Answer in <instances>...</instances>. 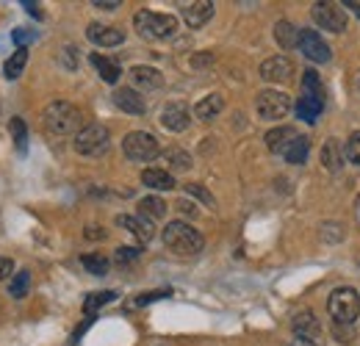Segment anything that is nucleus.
<instances>
[{"label":"nucleus","instance_id":"38","mask_svg":"<svg viewBox=\"0 0 360 346\" xmlns=\"http://www.w3.org/2000/svg\"><path fill=\"white\" fill-rule=\"evenodd\" d=\"M333 333L338 335V341H341V344H352V341H355L352 324H349V327H344V324H335V327H333Z\"/></svg>","mask_w":360,"mask_h":346},{"label":"nucleus","instance_id":"39","mask_svg":"<svg viewBox=\"0 0 360 346\" xmlns=\"http://www.w3.org/2000/svg\"><path fill=\"white\" fill-rule=\"evenodd\" d=\"M139 255H141L139 247H120V250H117V260H120V263H128V260L139 258Z\"/></svg>","mask_w":360,"mask_h":346},{"label":"nucleus","instance_id":"36","mask_svg":"<svg viewBox=\"0 0 360 346\" xmlns=\"http://www.w3.org/2000/svg\"><path fill=\"white\" fill-rule=\"evenodd\" d=\"M11 39H14L17 47H25L28 42H34V39H37V34H34V31H28V28H17V31L11 34Z\"/></svg>","mask_w":360,"mask_h":346},{"label":"nucleus","instance_id":"40","mask_svg":"<svg viewBox=\"0 0 360 346\" xmlns=\"http://www.w3.org/2000/svg\"><path fill=\"white\" fill-rule=\"evenodd\" d=\"M91 6H94V8H103V11H114V8L120 6V0H94Z\"/></svg>","mask_w":360,"mask_h":346},{"label":"nucleus","instance_id":"29","mask_svg":"<svg viewBox=\"0 0 360 346\" xmlns=\"http://www.w3.org/2000/svg\"><path fill=\"white\" fill-rule=\"evenodd\" d=\"M164 161H167L172 169H178V172L191 169V155H188V153H183V150H178V147L164 150Z\"/></svg>","mask_w":360,"mask_h":346},{"label":"nucleus","instance_id":"30","mask_svg":"<svg viewBox=\"0 0 360 346\" xmlns=\"http://www.w3.org/2000/svg\"><path fill=\"white\" fill-rule=\"evenodd\" d=\"M117 300V291H94L86 297V302H84V310H86V316H94V310H100L103 305L114 302Z\"/></svg>","mask_w":360,"mask_h":346},{"label":"nucleus","instance_id":"12","mask_svg":"<svg viewBox=\"0 0 360 346\" xmlns=\"http://www.w3.org/2000/svg\"><path fill=\"white\" fill-rule=\"evenodd\" d=\"M86 37H89V42H94L97 47H117V44L125 42V31H122V28L100 25V23H91L89 28H86Z\"/></svg>","mask_w":360,"mask_h":346},{"label":"nucleus","instance_id":"22","mask_svg":"<svg viewBox=\"0 0 360 346\" xmlns=\"http://www.w3.org/2000/svg\"><path fill=\"white\" fill-rule=\"evenodd\" d=\"M321 108H324V97H314V94H302L300 103H297L300 120H305V122H311V125L316 122V117L321 114Z\"/></svg>","mask_w":360,"mask_h":346},{"label":"nucleus","instance_id":"16","mask_svg":"<svg viewBox=\"0 0 360 346\" xmlns=\"http://www.w3.org/2000/svg\"><path fill=\"white\" fill-rule=\"evenodd\" d=\"M131 81H134V86L141 89V91H153V89L164 86V75H161L155 67H141V64L131 70Z\"/></svg>","mask_w":360,"mask_h":346},{"label":"nucleus","instance_id":"14","mask_svg":"<svg viewBox=\"0 0 360 346\" xmlns=\"http://www.w3.org/2000/svg\"><path fill=\"white\" fill-rule=\"evenodd\" d=\"M211 17H214V3L211 0H197V3L183 6V20H186L188 28H202Z\"/></svg>","mask_w":360,"mask_h":346},{"label":"nucleus","instance_id":"45","mask_svg":"<svg viewBox=\"0 0 360 346\" xmlns=\"http://www.w3.org/2000/svg\"><path fill=\"white\" fill-rule=\"evenodd\" d=\"M291 346H316L314 341H305V338H294L291 341Z\"/></svg>","mask_w":360,"mask_h":346},{"label":"nucleus","instance_id":"6","mask_svg":"<svg viewBox=\"0 0 360 346\" xmlns=\"http://www.w3.org/2000/svg\"><path fill=\"white\" fill-rule=\"evenodd\" d=\"M122 153H125V158L144 164V161L158 158L161 147H158V139H155L153 133H147V130H134V133H128V136L122 139Z\"/></svg>","mask_w":360,"mask_h":346},{"label":"nucleus","instance_id":"24","mask_svg":"<svg viewBox=\"0 0 360 346\" xmlns=\"http://www.w3.org/2000/svg\"><path fill=\"white\" fill-rule=\"evenodd\" d=\"M308 153H311V141H308V136H297V139L288 144V150L283 153V158H285L288 164H305Z\"/></svg>","mask_w":360,"mask_h":346},{"label":"nucleus","instance_id":"33","mask_svg":"<svg viewBox=\"0 0 360 346\" xmlns=\"http://www.w3.org/2000/svg\"><path fill=\"white\" fill-rule=\"evenodd\" d=\"M8 128H11V136H14L17 150H20V153H25V147H28V130H25V122H22L20 117H14Z\"/></svg>","mask_w":360,"mask_h":346},{"label":"nucleus","instance_id":"42","mask_svg":"<svg viewBox=\"0 0 360 346\" xmlns=\"http://www.w3.org/2000/svg\"><path fill=\"white\" fill-rule=\"evenodd\" d=\"M86 238H91V241H94V238H105V230H100L97 224H89V227H86Z\"/></svg>","mask_w":360,"mask_h":346},{"label":"nucleus","instance_id":"5","mask_svg":"<svg viewBox=\"0 0 360 346\" xmlns=\"http://www.w3.org/2000/svg\"><path fill=\"white\" fill-rule=\"evenodd\" d=\"M72 144H75V153H81V155H86V158H100V155L108 153L111 136H108V128H105V125L94 122V125H86V128L81 130Z\"/></svg>","mask_w":360,"mask_h":346},{"label":"nucleus","instance_id":"32","mask_svg":"<svg viewBox=\"0 0 360 346\" xmlns=\"http://www.w3.org/2000/svg\"><path fill=\"white\" fill-rule=\"evenodd\" d=\"M302 94L324 97V86H321V81H319V72H316V70H305V75H302Z\"/></svg>","mask_w":360,"mask_h":346},{"label":"nucleus","instance_id":"37","mask_svg":"<svg viewBox=\"0 0 360 346\" xmlns=\"http://www.w3.org/2000/svg\"><path fill=\"white\" fill-rule=\"evenodd\" d=\"M169 294H172L169 288H164V291H150V294H144V297L134 300V305H150V302H155V300H167Z\"/></svg>","mask_w":360,"mask_h":346},{"label":"nucleus","instance_id":"17","mask_svg":"<svg viewBox=\"0 0 360 346\" xmlns=\"http://www.w3.org/2000/svg\"><path fill=\"white\" fill-rule=\"evenodd\" d=\"M117 224L120 227H125L131 236H136L141 244H147L150 238H153V224H150V219H144V217H128V214H122V217H117Z\"/></svg>","mask_w":360,"mask_h":346},{"label":"nucleus","instance_id":"15","mask_svg":"<svg viewBox=\"0 0 360 346\" xmlns=\"http://www.w3.org/2000/svg\"><path fill=\"white\" fill-rule=\"evenodd\" d=\"M291 327H294V335L297 338H305V341H314L321 330L319 319L314 316V310H300L294 319H291Z\"/></svg>","mask_w":360,"mask_h":346},{"label":"nucleus","instance_id":"19","mask_svg":"<svg viewBox=\"0 0 360 346\" xmlns=\"http://www.w3.org/2000/svg\"><path fill=\"white\" fill-rule=\"evenodd\" d=\"M300 133L291 128V125H283V128H274L266 133V147H269L271 153H277V155H283L285 150H288V144L297 139Z\"/></svg>","mask_w":360,"mask_h":346},{"label":"nucleus","instance_id":"7","mask_svg":"<svg viewBox=\"0 0 360 346\" xmlns=\"http://www.w3.org/2000/svg\"><path fill=\"white\" fill-rule=\"evenodd\" d=\"M255 111H258L261 120L277 122V120L288 117L291 100H288V94L277 91V89H264V91H258V97H255Z\"/></svg>","mask_w":360,"mask_h":346},{"label":"nucleus","instance_id":"26","mask_svg":"<svg viewBox=\"0 0 360 346\" xmlns=\"http://www.w3.org/2000/svg\"><path fill=\"white\" fill-rule=\"evenodd\" d=\"M28 291H31V271H28V269H20V271L8 280V294H11L14 300H22Z\"/></svg>","mask_w":360,"mask_h":346},{"label":"nucleus","instance_id":"13","mask_svg":"<svg viewBox=\"0 0 360 346\" xmlns=\"http://www.w3.org/2000/svg\"><path fill=\"white\" fill-rule=\"evenodd\" d=\"M111 100H114V105H117L120 111H125V114H131V117H141V114L147 111V103H144V97H141L136 89H117V91L111 94Z\"/></svg>","mask_w":360,"mask_h":346},{"label":"nucleus","instance_id":"18","mask_svg":"<svg viewBox=\"0 0 360 346\" xmlns=\"http://www.w3.org/2000/svg\"><path fill=\"white\" fill-rule=\"evenodd\" d=\"M222 108H225V97H222L219 91H214V94L202 97V100L194 105V117H197V120H202V122H208V120L219 117V114H222Z\"/></svg>","mask_w":360,"mask_h":346},{"label":"nucleus","instance_id":"44","mask_svg":"<svg viewBox=\"0 0 360 346\" xmlns=\"http://www.w3.org/2000/svg\"><path fill=\"white\" fill-rule=\"evenodd\" d=\"M22 6H25V8H28V11H31V14H37V17H42V11H39V8H37V3H22Z\"/></svg>","mask_w":360,"mask_h":346},{"label":"nucleus","instance_id":"4","mask_svg":"<svg viewBox=\"0 0 360 346\" xmlns=\"http://www.w3.org/2000/svg\"><path fill=\"white\" fill-rule=\"evenodd\" d=\"M327 310L333 316L335 324H355V319L360 316V297L355 288H335L327 300Z\"/></svg>","mask_w":360,"mask_h":346},{"label":"nucleus","instance_id":"9","mask_svg":"<svg viewBox=\"0 0 360 346\" xmlns=\"http://www.w3.org/2000/svg\"><path fill=\"white\" fill-rule=\"evenodd\" d=\"M300 50L311 58V61H316V64H324V61H330L333 58V53H330V44L324 42L316 31H300Z\"/></svg>","mask_w":360,"mask_h":346},{"label":"nucleus","instance_id":"8","mask_svg":"<svg viewBox=\"0 0 360 346\" xmlns=\"http://www.w3.org/2000/svg\"><path fill=\"white\" fill-rule=\"evenodd\" d=\"M311 17H314V23L319 28H324V31H330V34L347 31V14H344L335 3H316Z\"/></svg>","mask_w":360,"mask_h":346},{"label":"nucleus","instance_id":"47","mask_svg":"<svg viewBox=\"0 0 360 346\" xmlns=\"http://www.w3.org/2000/svg\"><path fill=\"white\" fill-rule=\"evenodd\" d=\"M347 6H349V8H352V11H355V14H358V17H360V3H355V0H349Z\"/></svg>","mask_w":360,"mask_h":346},{"label":"nucleus","instance_id":"46","mask_svg":"<svg viewBox=\"0 0 360 346\" xmlns=\"http://www.w3.org/2000/svg\"><path fill=\"white\" fill-rule=\"evenodd\" d=\"M67 56H72V47H67ZM67 67H70V70H75V61H72V58H67Z\"/></svg>","mask_w":360,"mask_h":346},{"label":"nucleus","instance_id":"21","mask_svg":"<svg viewBox=\"0 0 360 346\" xmlns=\"http://www.w3.org/2000/svg\"><path fill=\"white\" fill-rule=\"evenodd\" d=\"M141 183L147 188H155V191H169L175 188V177L167 172V169H144L141 172Z\"/></svg>","mask_w":360,"mask_h":346},{"label":"nucleus","instance_id":"28","mask_svg":"<svg viewBox=\"0 0 360 346\" xmlns=\"http://www.w3.org/2000/svg\"><path fill=\"white\" fill-rule=\"evenodd\" d=\"M274 39H277V44L280 47H294V44L300 42V31L291 25V23H277L274 25Z\"/></svg>","mask_w":360,"mask_h":346},{"label":"nucleus","instance_id":"3","mask_svg":"<svg viewBox=\"0 0 360 346\" xmlns=\"http://www.w3.org/2000/svg\"><path fill=\"white\" fill-rule=\"evenodd\" d=\"M134 25L139 37H144V39H167L178 31V20L172 14H158V11H147V8L136 11Z\"/></svg>","mask_w":360,"mask_h":346},{"label":"nucleus","instance_id":"35","mask_svg":"<svg viewBox=\"0 0 360 346\" xmlns=\"http://www.w3.org/2000/svg\"><path fill=\"white\" fill-rule=\"evenodd\" d=\"M347 158L352 161V164H358L360 167V130H355L352 136H349V141H347Z\"/></svg>","mask_w":360,"mask_h":346},{"label":"nucleus","instance_id":"34","mask_svg":"<svg viewBox=\"0 0 360 346\" xmlns=\"http://www.w3.org/2000/svg\"><path fill=\"white\" fill-rule=\"evenodd\" d=\"M186 194L188 197H197L202 205H208V208H214L217 205V200H214V194L208 191V188H202L200 183H186Z\"/></svg>","mask_w":360,"mask_h":346},{"label":"nucleus","instance_id":"23","mask_svg":"<svg viewBox=\"0 0 360 346\" xmlns=\"http://www.w3.org/2000/svg\"><path fill=\"white\" fill-rule=\"evenodd\" d=\"M25 64H28V50H25V47H17V50L6 58V64H3V75H6L8 81H14V78L22 75Z\"/></svg>","mask_w":360,"mask_h":346},{"label":"nucleus","instance_id":"25","mask_svg":"<svg viewBox=\"0 0 360 346\" xmlns=\"http://www.w3.org/2000/svg\"><path fill=\"white\" fill-rule=\"evenodd\" d=\"M344 155H347V153H341V144H338L335 139H330V141L324 144V150H321V164H324L330 172H338Z\"/></svg>","mask_w":360,"mask_h":346},{"label":"nucleus","instance_id":"10","mask_svg":"<svg viewBox=\"0 0 360 346\" xmlns=\"http://www.w3.org/2000/svg\"><path fill=\"white\" fill-rule=\"evenodd\" d=\"M261 78L264 81H269V84H283V81H288L291 75H294V64H291V58H285V56H271L266 58L264 64H261Z\"/></svg>","mask_w":360,"mask_h":346},{"label":"nucleus","instance_id":"1","mask_svg":"<svg viewBox=\"0 0 360 346\" xmlns=\"http://www.w3.org/2000/svg\"><path fill=\"white\" fill-rule=\"evenodd\" d=\"M42 122H45V130L53 133V136H78L81 133V111L72 105V103H64V100H56L50 103L45 111H42Z\"/></svg>","mask_w":360,"mask_h":346},{"label":"nucleus","instance_id":"31","mask_svg":"<svg viewBox=\"0 0 360 346\" xmlns=\"http://www.w3.org/2000/svg\"><path fill=\"white\" fill-rule=\"evenodd\" d=\"M81 266L94 274V277H103V274H108V260L103 258V255H84L81 258Z\"/></svg>","mask_w":360,"mask_h":346},{"label":"nucleus","instance_id":"27","mask_svg":"<svg viewBox=\"0 0 360 346\" xmlns=\"http://www.w3.org/2000/svg\"><path fill=\"white\" fill-rule=\"evenodd\" d=\"M139 211L144 219H164L167 217V203L161 197H144L139 203Z\"/></svg>","mask_w":360,"mask_h":346},{"label":"nucleus","instance_id":"41","mask_svg":"<svg viewBox=\"0 0 360 346\" xmlns=\"http://www.w3.org/2000/svg\"><path fill=\"white\" fill-rule=\"evenodd\" d=\"M14 269V263H11V258H0V283L8 277V271Z\"/></svg>","mask_w":360,"mask_h":346},{"label":"nucleus","instance_id":"11","mask_svg":"<svg viewBox=\"0 0 360 346\" xmlns=\"http://www.w3.org/2000/svg\"><path fill=\"white\" fill-rule=\"evenodd\" d=\"M161 125L172 133H180L191 125V111L186 103H167L161 108Z\"/></svg>","mask_w":360,"mask_h":346},{"label":"nucleus","instance_id":"2","mask_svg":"<svg viewBox=\"0 0 360 346\" xmlns=\"http://www.w3.org/2000/svg\"><path fill=\"white\" fill-rule=\"evenodd\" d=\"M164 244L175 255H200L202 247H205L202 236L191 224H186V222H169L164 227Z\"/></svg>","mask_w":360,"mask_h":346},{"label":"nucleus","instance_id":"43","mask_svg":"<svg viewBox=\"0 0 360 346\" xmlns=\"http://www.w3.org/2000/svg\"><path fill=\"white\" fill-rule=\"evenodd\" d=\"M178 208L183 211V214H194V205H191V203H186V200H183V203H178Z\"/></svg>","mask_w":360,"mask_h":346},{"label":"nucleus","instance_id":"20","mask_svg":"<svg viewBox=\"0 0 360 346\" xmlns=\"http://www.w3.org/2000/svg\"><path fill=\"white\" fill-rule=\"evenodd\" d=\"M91 67L100 72V78L105 81V84H117L120 81V75H122V70L111 61V58H105V56H100V53H91L89 56Z\"/></svg>","mask_w":360,"mask_h":346}]
</instances>
